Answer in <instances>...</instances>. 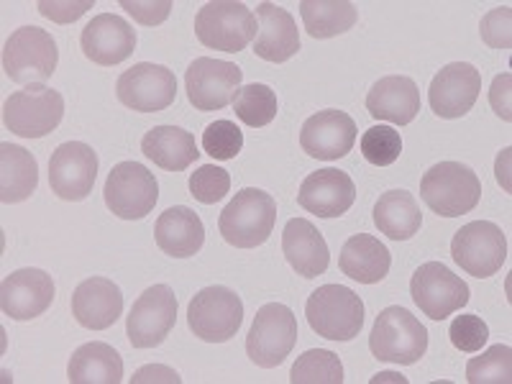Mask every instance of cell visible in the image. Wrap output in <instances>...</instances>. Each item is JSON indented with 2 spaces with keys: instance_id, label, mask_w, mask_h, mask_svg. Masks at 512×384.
I'll return each instance as SVG.
<instances>
[{
  "instance_id": "cell-9",
  "label": "cell",
  "mask_w": 512,
  "mask_h": 384,
  "mask_svg": "<svg viewBox=\"0 0 512 384\" xmlns=\"http://www.w3.org/2000/svg\"><path fill=\"white\" fill-rule=\"evenodd\" d=\"M103 198L108 210L121 221H141L154 210L159 200V185L154 172L139 162H121L105 180Z\"/></svg>"
},
{
  "instance_id": "cell-24",
  "label": "cell",
  "mask_w": 512,
  "mask_h": 384,
  "mask_svg": "<svg viewBox=\"0 0 512 384\" xmlns=\"http://www.w3.org/2000/svg\"><path fill=\"white\" fill-rule=\"evenodd\" d=\"M282 254H285L287 264L305 280L320 277L331 264V251H328L323 233L305 218L287 221L285 231H282Z\"/></svg>"
},
{
  "instance_id": "cell-3",
  "label": "cell",
  "mask_w": 512,
  "mask_h": 384,
  "mask_svg": "<svg viewBox=\"0 0 512 384\" xmlns=\"http://www.w3.org/2000/svg\"><path fill=\"white\" fill-rule=\"evenodd\" d=\"M369 349L374 359L397 364V367H410V364H418L428 351V331L410 310L392 305V308H384L374 320Z\"/></svg>"
},
{
  "instance_id": "cell-31",
  "label": "cell",
  "mask_w": 512,
  "mask_h": 384,
  "mask_svg": "<svg viewBox=\"0 0 512 384\" xmlns=\"http://www.w3.org/2000/svg\"><path fill=\"white\" fill-rule=\"evenodd\" d=\"M67 379L72 384H118L123 379V359L111 344L93 341L72 354Z\"/></svg>"
},
{
  "instance_id": "cell-10",
  "label": "cell",
  "mask_w": 512,
  "mask_h": 384,
  "mask_svg": "<svg viewBox=\"0 0 512 384\" xmlns=\"http://www.w3.org/2000/svg\"><path fill=\"white\" fill-rule=\"evenodd\" d=\"M64 118L62 93L44 85L18 90L3 103V123L21 139H41L52 134Z\"/></svg>"
},
{
  "instance_id": "cell-17",
  "label": "cell",
  "mask_w": 512,
  "mask_h": 384,
  "mask_svg": "<svg viewBox=\"0 0 512 384\" xmlns=\"http://www.w3.org/2000/svg\"><path fill=\"white\" fill-rule=\"evenodd\" d=\"M479 93H482V75L477 67L469 62H451L433 77L428 103L436 116L454 121L472 111Z\"/></svg>"
},
{
  "instance_id": "cell-32",
  "label": "cell",
  "mask_w": 512,
  "mask_h": 384,
  "mask_svg": "<svg viewBox=\"0 0 512 384\" xmlns=\"http://www.w3.org/2000/svg\"><path fill=\"white\" fill-rule=\"evenodd\" d=\"M300 16L313 39H333L354 29L359 13L349 0H303Z\"/></svg>"
},
{
  "instance_id": "cell-30",
  "label": "cell",
  "mask_w": 512,
  "mask_h": 384,
  "mask_svg": "<svg viewBox=\"0 0 512 384\" xmlns=\"http://www.w3.org/2000/svg\"><path fill=\"white\" fill-rule=\"evenodd\" d=\"M374 226L392 241H408L423 226L418 200L408 190H390L374 205Z\"/></svg>"
},
{
  "instance_id": "cell-22",
  "label": "cell",
  "mask_w": 512,
  "mask_h": 384,
  "mask_svg": "<svg viewBox=\"0 0 512 384\" xmlns=\"http://www.w3.org/2000/svg\"><path fill=\"white\" fill-rule=\"evenodd\" d=\"M123 313V292L113 280L90 277L72 292V315L88 331L111 328Z\"/></svg>"
},
{
  "instance_id": "cell-40",
  "label": "cell",
  "mask_w": 512,
  "mask_h": 384,
  "mask_svg": "<svg viewBox=\"0 0 512 384\" xmlns=\"http://www.w3.org/2000/svg\"><path fill=\"white\" fill-rule=\"evenodd\" d=\"M479 34H482L484 44L492 49H510L512 44V11L510 6H500L495 11H489L479 24Z\"/></svg>"
},
{
  "instance_id": "cell-5",
  "label": "cell",
  "mask_w": 512,
  "mask_h": 384,
  "mask_svg": "<svg viewBox=\"0 0 512 384\" xmlns=\"http://www.w3.org/2000/svg\"><path fill=\"white\" fill-rule=\"evenodd\" d=\"M59 62L57 41L39 26H21L3 47V72L18 85L47 82Z\"/></svg>"
},
{
  "instance_id": "cell-37",
  "label": "cell",
  "mask_w": 512,
  "mask_h": 384,
  "mask_svg": "<svg viewBox=\"0 0 512 384\" xmlns=\"http://www.w3.org/2000/svg\"><path fill=\"white\" fill-rule=\"evenodd\" d=\"M241 149H244V134L233 121H216L203 131V152L218 162L236 159Z\"/></svg>"
},
{
  "instance_id": "cell-34",
  "label": "cell",
  "mask_w": 512,
  "mask_h": 384,
  "mask_svg": "<svg viewBox=\"0 0 512 384\" xmlns=\"http://www.w3.org/2000/svg\"><path fill=\"white\" fill-rule=\"evenodd\" d=\"M292 384H341L344 382V364L333 351L310 349L297 356L290 372Z\"/></svg>"
},
{
  "instance_id": "cell-27",
  "label": "cell",
  "mask_w": 512,
  "mask_h": 384,
  "mask_svg": "<svg viewBox=\"0 0 512 384\" xmlns=\"http://www.w3.org/2000/svg\"><path fill=\"white\" fill-rule=\"evenodd\" d=\"M338 267L359 285H377L390 274L392 254L382 241L369 236V233H356L341 249Z\"/></svg>"
},
{
  "instance_id": "cell-38",
  "label": "cell",
  "mask_w": 512,
  "mask_h": 384,
  "mask_svg": "<svg viewBox=\"0 0 512 384\" xmlns=\"http://www.w3.org/2000/svg\"><path fill=\"white\" fill-rule=\"evenodd\" d=\"M231 190V175L216 164H203L190 175V195L203 205H216Z\"/></svg>"
},
{
  "instance_id": "cell-15",
  "label": "cell",
  "mask_w": 512,
  "mask_h": 384,
  "mask_svg": "<svg viewBox=\"0 0 512 384\" xmlns=\"http://www.w3.org/2000/svg\"><path fill=\"white\" fill-rule=\"evenodd\" d=\"M116 95L136 113L167 111L177 98V77L164 64L139 62L118 77Z\"/></svg>"
},
{
  "instance_id": "cell-36",
  "label": "cell",
  "mask_w": 512,
  "mask_h": 384,
  "mask_svg": "<svg viewBox=\"0 0 512 384\" xmlns=\"http://www.w3.org/2000/svg\"><path fill=\"white\" fill-rule=\"evenodd\" d=\"M361 154L374 167H390L400 159L402 154V136L397 128L392 126H372L369 131H364L359 141Z\"/></svg>"
},
{
  "instance_id": "cell-42",
  "label": "cell",
  "mask_w": 512,
  "mask_h": 384,
  "mask_svg": "<svg viewBox=\"0 0 512 384\" xmlns=\"http://www.w3.org/2000/svg\"><path fill=\"white\" fill-rule=\"evenodd\" d=\"M93 6V0H75V3L72 0H62V3H57V0H41L36 8H39L41 16L52 18L57 24H72V21H77L82 13H88V8Z\"/></svg>"
},
{
  "instance_id": "cell-18",
  "label": "cell",
  "mask_w": 512,
  "mask_h": 384,
  "mask_svg": "<svg viewBox=\"0 0 512 384\" xmlns=\"http://www.w3.org/2000/svg\"><path fill=\"white\" fill-rule=\"evenodd\" d=\"M54 303V280L44 269L26 267L8 274L0 285V310L11 320H34Z\"/></svg>"
},
{
  "instance_id": "cell-28",
  "label": "cell",
  "mask_w": 512,
  "mask_h": 384,
  "mask_svg": "<svg viewBox=\"0 0 512 384\" xmlns=\"http://www.w3.org/2000/svg\"><path fill=\"white\" fill-rule=\"evenodd\" d=\"M141 152L167 172H185L203 154L195 144V136L180 126H157L146 131L141 139Z\"/></svg>"
},
{
  "instance_id": "cell-12",
  "label": "cell",
  "mask_w": 512,
  "mask_h": 384,
  "mask_svg": "<svg viewBox=\"0 0 512 384\" xmlns=\"http://www.w3.org/2000/svg\"><path fill=\"white\" fill-rule=\"evenodd\" d=\"M410 295L420 313L431 320H446L469 303V285L454 274L446 264L425 262L415 269L410 282Z\"/></svg>"
},
{
  "instance_id": "cell-21",
  "label": "cell",
  "mask_w": 512,
  "mask_h": 384,
  "mask_svg": "<svg viewBox=\"0 0 512 384\" xmlns=\"http://www.w3.org/2000/svg\"><path fill=\"white\" fill-rule=\"evenodd\" d=\"M356 200V185L341 169H318L297 192V203L318 218H341Z\"/></svg>"
},
{
  "instance_id": "cell-11",
  "label": "cell",
  "mask_w": 512,
  "mask_h": 384,
  "mask_svg": "<svg viewBox=\"0 0 512 384\" xmlns=\"http://www.w3.org/2000/svg\"><path fill=\"white\" fill-rule=\"evenodd\" d=\"M454 262L477 280H487L507 262V239L492 221H474L459 228L451 241Z\"/></svg>"
},
{
  "instance_id": "cell-7",
  "label": "cell",
  "mask_w": 512,
  "mask_h": 384,
  "mask_svg": "<svg viewBox=\"0 0 512 384\" xmlns=\"http://www.w3.org/2000/svg\"><path fill=\"white\" fill-rule=\"evenodd\" d=\"M244 323V303L233 290L213 285L200 290L187 305V326L205 344H226Z\"/></svg>"
},
{
  "instance_id": "cell-29",
  "label": "cell",
  "mask_w": 512,
  "mask_h": 384,
  "mask_svg": "<svg viewBox=\"0 0 512 384\" xmlns=\"http://www.w3.org/2000/svg\"><path fill=\"white\" fill-rule=\"evenodd\" d=\"M39 185V162L24 146L0 144V200L16 205L29 200Z\"/></svg>"
},
{
  "instance_id": "cell-4",
  "label": "cell",
  "mask_w": 512,
  "mask_h": 384,
  "mask_svg": "<svg viewBox=\"0 0 512 384\" xmlns=\"http://www.w3.org/2000/svg\"><path fill=\"white\" fill-rule=\"evenodd\" d=\"M256 16L246 3L236 0H213L205 3L195 16V36L203 47L218 52H241L254 41Z\"/></svg>"
},
{
  "instance_id": "cell-43",
  "label": "cell",
  "mask_w": 512,
  "mask_h": 384,
  "mask_svg": "<svg viewBox=\"0 0 512 384\" xmlns=\"http://www.w3.org/2000/svg\"><path fill=\"white\" fill-rule=\"evenodd\" d=\"M510 85H512V75H510V72H505V75L495 77V82H492V90H489V100H492V108H495V113L502 118V121H512Z\"/></svg>"
},
{
  "instance_id": "cell-2",
  "label": "cell",
  "mask_w": 512,
  "mask_h": 384,
  "mask_svg": "<svg viewBox=\"0 0 512 384\" xmlns=\"http://www.w3.org/2000/svg\"><path fill=\"white\" fill-rule=\"evenodd\" d=\"M420 198L436 216L459 218L479 205L482 182L472 167L461 162L433 164L420 180Z\"/></svg>"
},
{
  "instance_id": "cell-14",
  "label": "cell",
  "mask_w": 512,
  "mask_h": 384,
  "mask_svg": "<svg viewBox=\"0 0 512 384\" xmlns=\"http://www.w3.org/2000/svg\"><path fill=\"white\" fill-rule=\"evenodd\" d=\"M241 77L244 72L239 64L210 57L195 59L185 75L187 100L195 111H221L228 103H233L241 90Z\"/></svg>"
},
{
  "instance_id": "cell-26",
  "label": "cell",
  "mask_w": 512,
  "mask_h": 384,
  "mask_svg": "<svg viewBox=\"0 0 512 384\" xmlns=\"http://www.w3.org/2000/svg\"><path fill=\"white\" fill-rule=\"evenodd\" d=\"M154 239H157V246L167 256L190 259V256L203 249L205 226L195 210H190L187 205H175V208H167L157 218Z\"/></svg>"
},
{
  "instance_id": "cell-13",
  "label": "cell",
  "mask_w": 512,
  "mask_h": 384,
  "mask_svg": "<svg viewBox=\"0 0 512 384\" xmlns=\"http://www.w3.org/2000/svg\"><path fill=\"white\" fill-rule=\"evenodd\" d=\"M177 323V297L172 287L154 285L139 295L126 318V336L134 349H157Z\"/></svg>"
},
{
  "instance_id": "cell-16",
  "label": "cell",
  "mask_w": 512,
  "mask_h": 384,
  "mask_svg": "<svg viewBox=\"0 0 512 384\" xmlns=\"http://www.w3.org/2000/svg\"><path fill=\"white\" fill-rule=\"evenodd\" d=\"M98 177V154L82 141H67L49 159V187L59 200L80 203L93 192Z\"/></svg>"
},
{
  "instance_id": "cell-41",
  "label": "cell",
  "mask_w": 512,
  "mask_h": 384,
  "mask_svg": "<svg viewBox=\"0 0 512 384\" xmlns=\"http://www.w3.org/2000/svg\"><path fill=\"white\" fill-rule=\"evenodd\" d=\"M121 8L139 24L159 26L167 21L172 0H121Z\"/></svg>"
},
{
  "instance_id": "cell-8",
  "label": "cell",
  "mask_w": 512,
  "mask_h": 384,
  "mask_svg": "<svg viewBox=\"0 0 512 384\" xmlns=\"http://www.w3.org/2000/svg\"><path fill=\"white\" fill-rule=\"evenodd\" d=\"M297 344V318L287 305L267 303L256 310L246 336V354L256 367L274 369L292 354Z\"/></svg>"
},
{
  "instance_id": "cell-33",
  "label": "cell",
  "mask_w": 512,
  "mask_h": 384,
  "mask_svg": "<svg viewBox=\"0 0 512 384\" xmlns=\"http://www.w3.org/2000/svg\"><path fill=\"white\" fill-rule=\"evenodd\" d=\"M233 111H236V118L244 121L249 128H264L277 118L280 103H277V93L269 85L251 82V85H244L236 93Z\"/></svg>"
},
{
  "instance_id": "cell-1",
  "label": "cell",
  "mask_w": 512,
  "mask_h": 384,
  "mask_svg": "<svg viewBox=\"0 0 512 384\" xmlns=\"http://www.w3.org/2000/svg\"><path fill=\"white\" fill-rule=\"evenodd\" d=\"M277 223V203L269 192L259 187H244L223 208L218 231L223 241L236 249H256L272 236Z\"/></svg>"
},
{
  "instance_id": "cell-44",
  "label": "cell",
  "mask_w": 512,
  "mask_h": 384,
  "mask_svg": "<svg viewBox=\"0 0 512 384\" xmlns=\"http://www.w3.org/2000/svg\"><path fill=\"white\" fill-rule=\"evenodd\" d=\"M144 382H169V384H180L182 377L175 372V369L162 367V364H152V367H141L139 372L131 377V384H144Z\"/></svg>"
},
{
  "instance_id": "cell-23",
  "label": "cell",
  "mask_w": 512,
  "mask_h": 384,
  "mask_svg": "<svg viewBox=\"0 0 512 384\" xmlns=\"http://www.w3.org/2000/svg\"><path fill=\"white\" fill-rule=\"evenodd\" d=\"M256 21H259V34L254 41L256 57L264 62L282 64L300 52V31H297L292 13H287L285 8L274 6V3H259Z\"/></svg>"
},
{
  "instance_id": "cell-25",
  "label": "cell",
  "mask_w": 512,
  "mask_h": 384,
  "mask_svg": "<svg viewBox=\"0 0 512 384\" xmlns=\"http://www.w3.org/2000/svg\"><path fill=\"white\" fill-rule=\"evenodd\" d=\"M367 111L377 121L408 126L420 113V90L413 77L390 75L374 82L367 95Z\"/></svg>"
},
{
  "instance_id": "cell-6",
  "label": "cell",
  "mask_w": 512,
  "mask_h": 384,
  "mask_svg": "<svg viewBox=\"0 0 512 384\" xmlns=\"http://www.w3.org/2000/svg\"><path fill=\"white\" fill-rule=\"evenodd\" d=\"M305 315L318 336L328 341H351L364 326V303L349 287L323 285L308 297Z\"/></svg>"
},
{
  "instance_id": "cell-35",
  "label": "cell",
  "mask_w": 512,
  "mask_h": 384,
  "mask_svg": "<svg viewBox=\"0 0 512 384\" xmlns=\"http://www.w3.org/2000/svg\"><path fill=\"white\" fill-rule=\"evenodd\" d=\"M469 384H510L512 382V349L505 344L489 346L482 356H474L466 364Z\"/></svg>"
},
{
  "instance_id": "cell-39",
  "label": "cell",
  "mask_w": 512,
  "mask_h": 384,
  "mask_svg": "<svg viewBox=\"0 0 512 384\" xmlns=\"http://www.w3.org/2000/svg\"><path fill=\"white\" fill-rule=\"evenodd\" d=\"M448 336H451L454 349L464 351V354H477L489 341V328L479 315H456L451 320Z\"/></svg>"
},
{
  "instance_id": "cell-20",
  "label": "cell",
  "mask_w": 512,
  "mask_h": 384,
  "mask_svg": "<svg viewBox=\"0 0 512 384\" xmlns=\"http://www.w3.org/2000/svg\"><path fill=\"white\" fill-rule=\"evenodd\" d=\"M82 54L100 67H116L136 52V29L116 13H100L80 36Z\"/></svg>"
},
{
  "instance_id": "cell-19",
  "label": "cell",
  "mask_w": 512,
  "mask_h": 384,
  "mask_svg": "<svg viewBox=\"0 0 512 384\" xmlns=\"http://www.w3.org/2000/svg\"><path fill=\"white\" fill-rule=\"evenodd\" d=\"M356 144V123L344 111H318L300 128V146L313 159L336 162Z\"/></svg>"
}]
</instances>
